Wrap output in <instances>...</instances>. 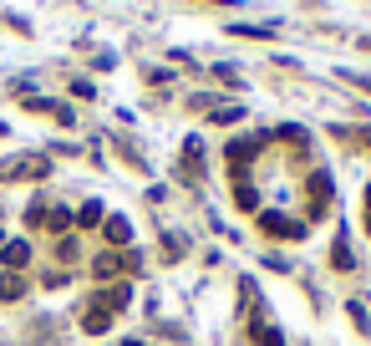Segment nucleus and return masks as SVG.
<instances>
[{
    "label": "nucleus",
    "instance_id": "obj_2",
    "mask_svg": "<svg viewBox=\"0 0 371 346\" xmlns=\"http://www.w3.org/2000/svg\"><path fill=\"white\" fill-rule=\"evenodd\" d=\"M259 229H265V234H285V240H300V234H305V224H295V219H285V214H259Z\"/></svg>",
    "mask_w": 371,
    "mask_h": 346
},
{
    "label": "nucleus",
    "instance_id": "obj_12",
    "mask_svg": "<svg viewBox=\"0 0 371 346\" xmlns=\"http://www.w3.org/2000/svg\"><path fill=\"white\" fill-rule=\"evenodd\" d=\"M234 199H239V209H254V204H259V193H254L249 184H239V193H234Z\"/></svg>",
    "mask_w": 371,
    "mask_h": 346
},
{
    "label": "nucleus",
    "instance_id": "obj_9",
    "mask_svg": "<svg viewBox=\"0 0 371 346\" xmlns=\"http://www.w3.org/2000/svg\"><path fill=\"white\" fill-rule=\"evenodd\" d=\"M249 336H254L259 346H285V341H280V331L270 326V321H254V331H249Z\"/></svg>",
    "mask_w": 371,
    "mask_h": 346
},
{
    "label": "nucleus",
    "instance_id": "obj_13",
    "mask_svg": "<svg viewBox=\"0 0 371 346\" xmlns=\"http://www.w3.org/2000/svg\"><path fill=\"white\" fill-rule=\"evenodd\" d=\"M56 255H61V260H77V240H72V234H67V240L56 245Z\"/></svg>",
    "mask_w": 371,
    "mask_h": 346
},
{
    "label": "nucleus",
    "instance_id": "obj_15",
    "mask_svg": "<svg viewBox=\"0 0 371 346\" xmlns=\"http://www.w3.org/2000/svg\"><path fill=\"white\" fill-rule=\"evenodd\" d=\"M209 6H234V0H209Z\"/></svg>",
    "mask_w": 371,
    "mask_h": 346
},
{
    "label": "nucleus",
    "instance_id": "obj_8",
    "mask_svg": "<svg viewBox=\"0 0 371 346\" xmlns=\"http://www.w3.org/2000/svg\"><path fill=\"white\" fill-rule=\"evenodd\" d=\"M331 265H336V270H351V265H356L351 250H346V234H336V245H331Z\"/></svg>",
    "mask_w": 371,
    "mask_h": 346
},
{
    "label": "nucleus",
    "instance_id": "obj_4",
    "mask_svg": "<svg viewBox=\"0 0 371 346\" xmlns=\"http://www.w3.org/2000/svg\"><path fill=\"white\" fill-rule=\"evenodd\" d=\"M0 265H6V270H26V265H31V245H26V240H6Z\"/></svg>",
    "mask_w": 371,
    "mask_h": 346
},
{
    "label": "nucleus",
    "instance_id": "obj_1",
    "mask_svg": "<svg viewBox=\"0 0 371 346\" xmlns=\"http://www.w3.org/2000/svg\"><path fill=\"white\" fill-rule=\"evenodd\" d=\"M51 173V163L46 158H11V163H0V179H46Z\"/></svg>",
    "mask_w": 371,
    "mask_h": 346
},
{
    "label": "nucleus",
    "instance_id": "obj_17",
    "mask_svg": "<svg viewBox=\"0 0 371 346\" xmlns=\"http://www.w3.org/2000/svg\"><path fill=\"white\" fill-rule=\"evenodd\" d=\"M366 143H371V133H366Z\"/></svg>",
    "mask_w": 371,
    "mask_h": 346
},
{
    "label": "nucleus",
    "instance_id": "obj_14",
    "mask_svg": "<svg viewBox=\"0 0 371 346\" xmlns=\"http://www.w3.org/2000/svg\"><path fill=\"white\" fill-rule=\"evenodd\" d=\"M366 229H371V184H366Z\"/></svg>",
    "mask_w": 371,
    "mask_h": 346
},
{
    "label": "nucleus",
    "instance_id": "obj_11",
    "mask_svg": "<svg viewBox=\"0 0 371 346\" xmlns=\"http://www.w3.org/2000/svg\"><path fill=\"white\" fill-rule=\"evenodd\" d=\"M77 224H82V229L102 224V204H82V209H77Z\"/></svg>",
    "mask_w": 371,
    "mask_h": 346
},
{
    "label": "nucleus",
    "instance_id": "obj_18",
    "mask_svg": "<svg viewBox=\"0 0 371 346\" xmlns=\"http://www.w3.org/2000/svg\"><path fill=\"white\" fill-rule=\"evenodd\" d=\"M366 46H371V41H366Z\"/></svg>",
    "mask_w": 371,
    "mask_h": 346
},
{
    "label": "nucleus",
    "instance_id": "obj_5",
    "mask_svg": "<svg viewBox=\"0 0 371 346\" xmlns=\"http://www.w3.org/2000/svg\"><path fill=\"white\" fill-rule=\"evenodd\" d=\"M102 234H107V240H112V245H122V250L133 245V224H127L122 214H112V219H102Z\"/></svg>",
    "mask_w": 371,
    "mask_h": 346
},
{
    "label": "nucleus",
    "instance_id": "obj_16",
    "mask_svg": "<svg viewBox=\"0 0 371 346\" xmlns=\"http://www.w3.org/2000/svg\"><path fill=\"white\" fill-rule=\"evenodd\" d=\"M122 346H143V341H122Z\"/></svg>",
    "mask_w": 371,
    "mask_h": 346
},
{
    "label": "nucleus",
    "instance_id": "obj_10",
    "mask_svg": "<svg viewBox=\"0 0 371 346\" xmlns=\"http://www.w3.org/2000/svg\"><path fill=\"white\" fill-rule=\"evenodd\" d=\"M82 326H86V331H92V336H102L107 326H112V316H107V311H97V306H92V311H86V321H82Z\"/></svg>",
    "mask_w": 371,
    "mask_h": 346
},
{
    "label": "nucleus",
    "instance_id": "obj_3",
    "mask_svg": "<svg viewBox=\"0 0 371 346\" xmlns=\"http://www.w3.org/2000/svg\"><path fill=\"white\" fill-rule=\"evenodd\" d=\"M127 306H133V286H107V290L97 295V311H107V316H112V311H127Z\"/></svg>",
    "mask_w": 371,
    "mask_h": 346
},
{
    "label": "nucleus",
    "instance_id": "obj_6",
    "mask_svg": "<svg viewBox=\"0 0 371 346\" xmlns=\"http://www.w3.org/2000/svg\"><path fill=\"white\" fill-rule=\"evenodd\" d=\"M72 219H77L72 209H51V204H46V219H41V224H46V229H56V234H67V229H72Z\"/></svg>",
    "mask_w": 371,
    "mask_h": 346
},
{
    "label": "nucleus",
    "instance_id": "obj_7",
    "mask_svg": "<svg viewBox=\"0 0 371 346\" xmlns=\"http://www.w3.org/2000/svg\"><path fill=\"white\" fill-rule=\"evenodd\" d=\"M20 295H26V280H20L15 270H11V275H0V300H20Z\"/></svg>",
    "mask_w": 371,
    "mask_h": 346
}]
</instances>
